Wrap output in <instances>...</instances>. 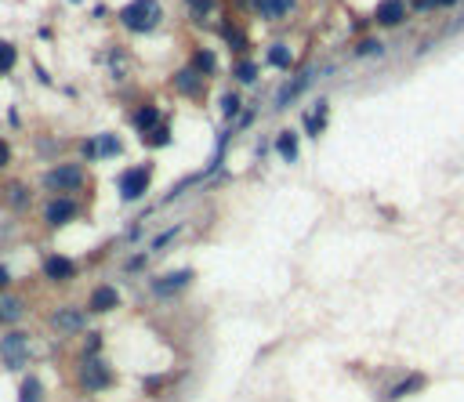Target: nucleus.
<instances>
[{
  "mask_svg": "<svg viewBox=\"0 0 464 402\" xmlns=\"http://www.w3.org/2000/svg\"><path fill=\"white\" fill-rule=\"evenodd\" d=\"M116 384V370L109 366V359L102 352L95 355H83L80 352V363H76V388L88 391V395H102Z\"/></svg>",
  "mask_w": 464,
  "mask_h": 402,
  "instance_id": "1",
  "label": "nucleus"
},
{
  "mask_svg": "<svg viewBox=\"0 0 464 402\" xmlns=\"http://www.w3.org/2000/svg\"><path fill=\"white\" fill-rule=\"evenodd\" d=\"M88 185V171L83 163H55L40 174V188H48L51 196H73Z\"/></svg>",
  "mask_w": 464,
  "mask_h": 402,
  "instance_id": "2",
  "label": "nucleus"
},
{
  "mask_svg": "<svg viewBox=\"0 0 464 402\" xmlns=\"http://www.w3.org/2000/svg\"><path fill=\"white\" fill-rule=\"evenodd\" d=\"M116 18L131 33H153L163 18V8H160V0H131V4H123L116 11Z\"/></svg>",
  "mask_w": 464,
  "mask_h": 402,
  "instance_id": "3",
  "label": "nucleus"
},
{
  "mask_svg": "<svg viewBox=\"0 0 464 402\" xmlns=\"http://www.w3.org/2000/svg\"><path fill=\"white\" fill-rule=\"evenodd\" d=\"M149 185H153V163L145 160V163H131L128 171H120V178H116V193H120L123 203H138V200H145Z\"/></svg>",
  "mask_w": 464,
  "mask_h": 402,
  "instance_id": "4",
  "label": "nucleus"
},
{
  "mask_svg": "<svg viewBox=\"0 0 464 402\" xmlns=\"http://www.w3.org/2000/svg\"><path fill=\"white\" fill-rule=\"evenodd\" d=\"M29 333L11 326L4 337H0V363H4V370H22L29 363Z\"/></svg>",
  "mask_w": 464,
  "mask_h": 402,
  "instance_id": "5",
  "label": "nucleus"
},
{
  "mask_svg": "<svg viewBox=\"0 0 464 402\" xmlns=\"http://www.w3.org/2000/svg\"><path fill=\"white\" fill-rule=\"evenodd\" d=\"M193 268H178V272H163V276H156L153 283H149V290H153V298L156 301H171V298H178L182 290H189L193 286Z\"/></svg>",
  "mask_w": 464,
  "mask_h": 402,
  "instance_id": "6",
  "label": "nucleus"
},
{
  "mask_svg": "<svg viewBox=\"0 0 464 402\" xmlns=\"http://www.w3.org/2000/svg\"><path fill=\"white\" fill-rule=\"evenodd\" d=\"M40 214H44V225L48 228H66V225H73L80 218V203L73 196H51Z\"/></svg>",
  "mask_w": 464,
  "mask_h": 402,
  "instance_id": "7",
  "label": "nucleus"
},
{
  "mask_svg": "<svg viewBox=\"0 0 464 402\" xmlns=\"http://www.w3.org/2000/svg\"><path fill=\"white\" fill-rule=\"evenodd\" d=\"M40 272H44L48 283H73L80 276V265L66 254H44V261H40Z\"/></svg>",
  "mask_w": 464,
  "mask_h": 402,
  "instance_id": "8",
  "label": "nucleus"
},
{
  "mask_svg": "<svg viewBox=\"0 0 464 402\" xmlns=\"http://www.w3.org/2000/svg\"><path fill=\"white\" fill-rule=\"evenodd\" d=\"M51 330L55 333H66V337L83 333V330H88V312L76 308V305H62V308L51 312Z\"/></svg>",
  "mask_w": 464,
  "mask_h": 402,
  "instance_id": "9",
  "label": "nucleus"
},
{
  "mask_svg": "<svg viewBox=\"0 0 464 402\" xmlns=\"http://www.w3.org/2000/svg\"><path fill=\"white\" fill-rule=\"evenodd\" d=\"M171 88L182 95V98H193V102H203L207 95V76H200L193 66H182L175 76H171Z\"/></svg>",
  "mask_w": 464,
  "mask_h": 402,
  "instance_id": "10",
  "label": "nucleus"
},
{
  "mask_svg": "<svg viewBox=\"0 0 464 402\" xmlns=\"http://www.w3.org/2000/svg\"><path fill=\"white\" fill-rule=\"evenodd\" d=\"M80 153H83V160H113L123 153V141L116 134H95L88 141H80Z\"/></svg>",
  "mask_w": 464,
  "mask_h": 402,
  "instance_id": "11",
  "label": "nucleus"
},
{
  "mask_svg": "<svg viewBox=\"0 0 464 402\" xmlns=\"http://www.w3.org/2000/svg\"><path fill=\"white\" fill-rule=\"evenodd\" d=\"M407 15H410V4H407V0H377V4H374V22L381 26V29L403 26Z\"/></svg>",
  "mask_w": 464,
  "mask_h": 402,
  "instance_id": "12",
  "label": "nucleus"
},
{
  "mask_svg": "<svg viewBox=\"0 0 464 402\" xmlns=\"http://www.w3.org/2000/svg\"><path fill=\"white\" fill-rule=\"evenodd\" d=\"M120 290L116 286H109V283H98L91 293H88V312L91 315H109V312H116L120 308Z\"/></svg>",
  "mask_w": 464,
  "mask_h": 402,
  "instance_id": "13",
  "label": "nucleus"
},
{
  "mask_svg": "<svg viewBox=\"0 0 464 402\" xmlns=\"http://www.w3.org/2000/svg\"><path fill=\"white\" fill-rule=\"evenodd\" d=\"M272 149H276V156L283 163H298V156H301V134L294 131V127H283V131L276 134V141H272Z\"/></svg>",
  "mask_w": 464,
  "mask_h": 402,
  "instance_id": "14",
  "label": "nucleus"
},
{
  "mask_svg": "<svg viewBox=\"0 0 464 402\" xmlns=\"http://www.w3.org/2000/svg\"><path fill=\"white\" fill-rule=\"evenodd\" d=\"M26 315V301L11 290H0V326H18Z\"/></svg>",
  "mask_w": 464,
  "mask_h": 402,
  "instance_id": "15",
  "label": "nucleus"
},
{
  "mask_svg": "<svg viewBox=\"0 0 464 402\" xmlns=\"http://www.w3.org/2000/svg\"><path fill=\"white\" fill-rule=\"evenodd\" d=\"M218 33H221V40H225V48L236 55V58H243V55L250 51V36H247V29H243L240 22H221Z\"/></svg>",
  "mask_w": 464,
  "mask_h": 402,
  "instance_id": "16",
  "label": "nucleus"
},
{
  "mask_svg": "<svg viewBox=\"0 0 464 402\" xmlns=\"http://www.w3.org/2000/svg\"><path fill=\"white\" fill-rule=\"evenodd\" d=\"M160 123H163V113H160V105H153V102L138 105V109L131 113V127L138 134H149L153 127H160Z\"/></svg>",
  "mask_w": 464,
  "mask_h": 402,
  "instance_id": "17",
  "label": "nucleus"
},
{
  "mask_svg": "<svg viewBox=\"0 0 464 402\" xmlns=\"http://www.w3.org/2000/svg\"><path fill=\"white\" fill-rule=\"evenodd\" d=\"M258 11V18H265V22H276V18H287L294 8H298V0H250Z\"/></svg>",
  "mask_w": 464,
  "mask_h": 402,
  "instance_id": "18",
  "label": "nucleus"
},
{
  "mask_svg": "<svg viewBox=\"0 0 464 402\" xmlns=\"http://www.w3.org/2000/svg\"><path fill=\"white\" fill-rule=\"evenodd\" d=\"M425 384H428L425 373H407L403 380H395V388L385 391V402H399V398H407V395H417Z\"/></svg>",
  "mask_w": 464,
  "mask_h": 402,
  "instance_id": "19",
  "label": "nucleus"
},
{
  "mask_svg": "<svg viewBox=\"0 0 464 402\" xmlns=\"http://www.w3.org/2000/svg\"><path fill=\"white\" fill-rule=\"evenodd\" d=\"M265 66L268 69H280V73H290L294 69V51H290V44H283V40H276V44H268V51H265Z\"/></svg>",
  "mask_w": 464,
  "mask_h": 402,
  "instance_id": "20",
  "label": "nucleus"
},
{
  "mask_svg": "<svg viewBox=\"0 0 464 402\" xmlns=\"http://www.w3.org/2000/svg\"><path fill=\"white\" fill-rule=\"evenodd\" d=\"M15 402H48V388H44V380H40L36 373L22 377V384H18V391H15Z\"/></svg>",
  "mask_w": 464,
  "mask_h": 402,
  "instance_id": "21",
  "label": "nucleus"
},
{
  "mask_svg": "<svg viewBox=\"0 0 464 402\" xmlns=\"http://www.w3.org/2000/svg\"><path fill=\"white\" fill-rule=\"evenodd\" d=\"M189 66H193L200 76H214L218 73V55H214V48H196L193 51V58H189Z\"/></svg>",
  "mask_w": 464,
  "mask_h": 402,
  "instance_id": "22",
  "label": "nucleus"
},
{
  "mask_svg": "<svg viewBox=\"0 0 464 402\" xmlns=\"http://www.w3.org/2000/svg\"><path fill=\"white\" fill-rule=\"evenodd\" d=\"M308 80H312V73H298L294 80H287V83H283V91L276 95V109H287V105H290L294 98H298L305 88H308Z\"/></svg>",
  "mask_w": 464,
  "mask_h": 402,
  "instance_id": "23",
  "label": "nucleus"
},
{
  "mask_svg": "<svg viewBox=\"0 0 464 402\" xmlns=\"http://www.w3.org/2000/svg\"><path fill=\"white\" fill-rule=\"evenodd\" d=\"M261 76V66L250 55H243V58H232V80L236 83H254Z\"/></svg>",
  "mask_w": 464,
  "mask_h": 402,
  "instance_id": "24",
  "label": "nucleus"
},
{
  "mask_svg": "<svg viewBox=\"0 0 464 402\" xmlns=\"http://www.w3.org/2000/svg\"><path fill=\"white\" fill-rule=\"evenodd\" d=\"M4 203H8L11 210H26V207H29V188H26L22 181H11V185L4 188Z\"/></svg>",
  "mask_w": 464,
  "mask_h": 402,
  "instance_id": "25",
  "label": "nucleus"
},
{
  "mask_svg": "<svg viewBox=\"0 0 464 402\" xmlns=\"http://www.w3.org/2000/svg\"><path fill=\"white\" fill-rule=\"evenodd\" d=\"M240 113H243V95H240V91H225V95H221V116H225L228 123H236Z\"/></svg>",
  "mask_w": 464,
  "mask_h": 402,
  "instance_id": "26",
  "label": "nucleus"
},
{
  "mask_svg": "<svg viewBox=\"0 0 464 402\" xmlns=\"http://www.w3.org/2000/svg\"><path fill=\"white\" fill-rule=\"evenodd\" d=\"M142 145H149V149H163V145H171V123H160V127H153L149 134H142Z\"/></svg>",
  "mask_w": 464,
  "mask_h": 402,
  "instance_id": "27",
  "label": "nucleus"
},
{
  "mask_svg": "<svg viewBox=\"0 0 464 402\" xmlns=\"http://www.w3.org/2000/svg\"><path fill=\"white\" fill-rule=\"evenodd\" d=\"M352 55L355 58H370V55H385V40L381 36H363L360 44L352 48Z\"/></svg>",
  "mask_w": 464,
  "mask_h": 402,
  "instance_id": "28",
  "label": "nucleus"
},
{
  "mask_svg": "<svg viewBox=\"0 0 464 402\" xmlns=\"http://www.w3.org/2000/svg\"><path fill=\"white\" fill-rule=\"evenodd\" d=\"M182 232H185V225H171V228H163L160 236H156V240L149 243V254H163L167 247H171V243H175V240L182 236Z\"/></svg>",
  "mask_w": 464,
  "mask_h": 402,
  "instance_id": "29",
  "label": "nucleus"
},
{
  "mask_svg": "<svg viewBox=\"0 0 464 402\" xmlns=\"http://www.w3.org/2000/svg\"><path fill=\"white\" fill-rule=\"evenodd\" d=\"M189 15H193V22H203V18H210L218 11V0H185Z\"/></svg>",
  "mask_w": 464,
  "mask_h": 402,
  "instance_id": "30",
  "label": "nucleus"
},
{
  "mask_svg": "<svg viewBox=\"0 0 464 402\" xmlns=\"http://www.w3.org/2000/svg\"><path fill=\"white\" fill-rule=\"evenodd\" d=\"M15 62H18V51L15 44H8V40H0V76H8L15 69Z\"/></svg>",
  "mask_w": 464,
  "mask_h": 402,
  "instance_id": "31",
  "label": "nucleus"
},
{
  "mask_svg": "<svg viewBox=\"0 0 464 402\" xmlns=\"http://www.w3.org/2000/svg\"><path fill=\"white\" fill-rule=\"evenodd\" d=\"M102 345H105V337H102L98 330H91L88 337H83V355H95V352H102Z\"/></svg>",
  "mask_w": 464,
  "mask_h": 402,
  "instance_id": "32",
  "label": "nucleus"
},
{
  "mask_svg": "<svg viewBox=\"0 0 464 402\" xmlns=\"http://www.w3.org/2000/svg\"><path fill=\"white\" fill-rule=\"evenodd\" d=\"M145 261H149V250L145 254H135V258H128V265H123V272H142Z\"/></svg>",
  "mask_w": 464,
  "mask_h": 402,
  "instance_id": "33",
  "label": "nucleus"
},
{
  "mask_svg": "<svg viewBox=\"0 0 464 402\" xmlns=\"http://www.w3.org/2000/svg\"><path fill=\"white\" fill-rule=\"evenodd\" d=\"M142 388L149 391V395H156V391L163 388V377H145V380H142Z\"/></svg>",
  "mask_w": 464,
  "mask_h": 402,
  "instance_id": "34",
  "label": "nucleus"
},
{
  "mask_svg": "<svg viewBox=\"0 0 464 402\" xmlns=\"http://www.w3.org/2000/svg\"><path fill=\"white\" fill-rule=\"evenodd\" d=\"M410 11H435V0H407Z\"/></svg>",
  "mask_w": 464,
  "mask_h": 402,
  "instance_id": "35",
  "label": "nucleus"
},
{
  "mask_svg": "<svg viewBox=\"0 0 464 402\" xmlns=\"http://www.w3.org/2000/svg\"><path fill=\"white\" fill-rule=\"evenodd\" d=\"M8 163H11V145H8L4 138H0V171H4Z\"/></svg>",
  "mask_w": 464,
  "mask_h": 402,
  "instance_id": "36",
  "label": "nucleus"
},
{
  "mask_svg": "<svg viewBox=\"0 0 464 402\" xmlns=\"http://www.w3.org/2000/svg\"><path fill=\"white\" fill-rule=\"evenodd\" d=\"M8 286H11V268L0 265V290H8Z\"/></svg>",
  "mask_w": 464,
  "mask_h": 402,
  "instance_id": "37",
  "label": "nucleus"
},
{
  "mask_svg": "<svg viewBox=\"0 0 464 402\" xmlns=\"http://www.w3.org/2000/svg\"><path fill=\"white\" fill-rule=\"evenodd\" d=\"M453 4H460V0H435V11H446V8H453Z\"/></svg>",
  "mask_w": 464,
  "mask_h": 402,
  "instance_id": "38",
  "label": "nucleus"
},
{
  "mask_svg": "<svg viewBox=\"0 0 464 402\" xmlns=\"http://www.w3.org/2000/svg\"><path fill=\"white\" fill-rule=\"evenodd\" d=\"M73 4H80V0H73Z\"/></svg>",
  "mask_w": 464,
  "mask_h": 402,
  "instance_id": "39",
  "label": "nucleus"
}]
</instances>
